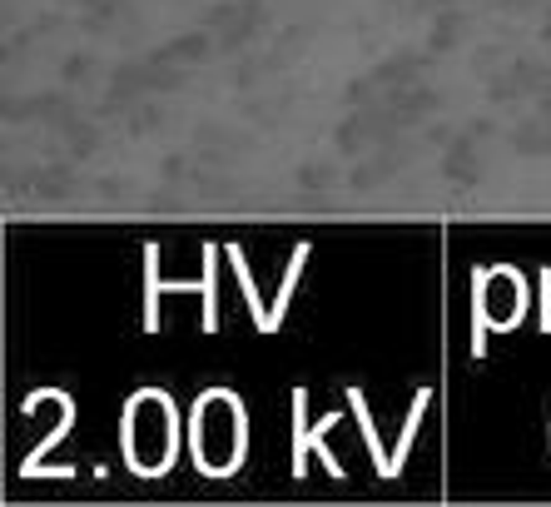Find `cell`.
<instances>
[{
    "instance_id": "1",
    "label": "cell",
    "mask_w": 551,
    "mask_h": 507,
    "mask_svg": "<svg viewBox=\"0 0 551 507\" xmlns=\"http://www.w3.org/2000/svg\"><path fill=\"white\" fill-rule=\"evenodd\" d=\"M219 249L224 244H204V273L199 283H164L159 273V244H140V263H144V313H140V333H159V299L169 289L179 293H199L204 299V333H219Z\"/></svg>"
},
{
    "instance_id": "2",
    "label": "cell",
    "mask_w": 551,
    "mask_h": 507,
    "mask_svg": "<svg viewBox=\"0 0 551 507\" xmlns=\"http://www.w3.org/2000/svg\"><path fill=\"white\" fill-rule=\"evenodd\" d=\"M293 478H303V472H309V458L318 452V458H323V468L333 472L338 482L348 478V468L343 462H338V452L328 448V432L338 428V418H343V408H333V413H323L318 422H309V388H293Z\"/></svg>"
},
{
    "instance_id": "3",
    "label": "cell",
    "mask_w": 551,
    "mask_h": 507,
    "mask_svg": "<svg viewBox=\"0 0 551 507\" xmlns=\"http://www.w3.org/2000/svg\"><path fill=\"white\" fill-rule=\"evenodd\" d=\"M50 398H60V422L40 438V448H30V458H20V478H40V472H45V452H55L60 442L70 438V428H75V398H70L65 388H50Z\"/></svg>"
},
{
    "instance_id": "4",
    "label": "cell",
    "mask_w": 551,
    "mask_h": 507,
    "mask_svg": "<svg viewBox=\"0 0 551 507\" xmlns=\"http://www.w3.org/2000/svg\"><path fill=\"white\" fill-rule=\"evenodd\" d=\"M492 269L487 263H472V358H487V338H492L497 319H492Z\"/></svg>"
},
{
    "instance_id": "5",
    "label": "cell",
    "mask_w": 551,
    "mask_h": 507,
    "mask_svg": "<svg viewBox=\"0 0 551 507\" xmlns=\"http://www.w3.org/2000/svg\"><path fill=\"white\" fill-rule=\"evenodd\" d=\"M343 403H348V413L358 418V428H363V442H368V458H373L378 478H388V482H393V452L383 448V438H378V422H373V408H368L363 388H348V393H343Z\"/></svg>"
},
{
    "instance_id": "6",
    "label": "cell",
    "mask_w": 551,
    "mask_h": 507,
    "mask_svg": "<svg viewBox=\"0 0 551 507\" xmlns=\"http://www.w3.org/2000/svg\"><path fill=\"white\" fill-rule=\"evenodd\" d=\"M309 254H313V244H299V249L289 254V269H283V289H279V299L269 303V333H279V329H283V313H289L293 293H299V279H303V263H309Z\"/></svg>"
},
{
    "instance_id": "7",
    "label": "cell",
    "mask_w": 551,
    "mask_h": 507,
    "mask_svg": "<svg viewBox=\"0 0 551 507\" xmlns=\"http://www.w3.org/2000/svg\"><path fill=\"white\" fill-rule=\"evenodd\" d=\"M224 254H229V263H234V273H239V289H243V299H249V313H253V323H259V333H269V309H263V299H259V283H253V273H249L243 249L224 244Z\"/></svg>"
},
{
    "instance_id": "8",
    "label": "cell",
    "mask_w": 551,
    "mask_h": 507,
    "mask_svg": "<svg viewBox=\"0 0 551 507\" xmlns=\"http://www.w3.org/2000/svg\"><path fill=\"white\" fill-rule=\"evenodd\" d=\"M536 303H542V313H536V333H551V263L542 269V279H536Z\"/></svg>"
}]
</instances>
